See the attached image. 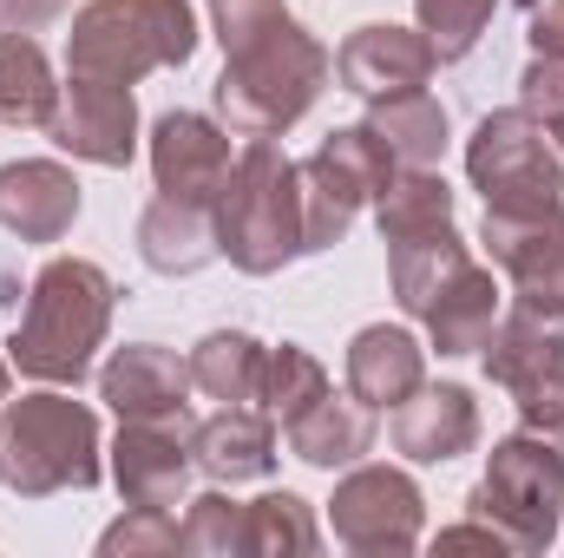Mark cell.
<instances>
[{"instance_id": "1", "label": "cell", "mask_w": 564, "mask_h": 558, "mask_svg": "<svg viewBox=\"0 0 564 558\" xmlns=\"http://www.w3.org/2000/svg\"><path fill=\"white\" fill-rule=\"evenodd\" d=\"M112 302H119V282L99 264L53 257L26 289V315L7 342V362L40 388H79L93 375V355L106 348Z\"/></svg>"}, {"instance_id": "2", "label": "cell", "mask_w": 564, "mask_h": 558, "mask_svg": "<svg viewBox=\"0 0 564 558\" xmlns=\"http://www.w3.org/2000/svg\"><path fill=\"white\" fill-rule=\"evenodd\" d=\"M328 73H335L328 46L302 20H276L250 46L224 53V73H217L210 99H217V119L230 132H243V139H282L295 119H308V106L322 99Z\"/></svg>"}, {"instance_id": "3", "label": "cell", "mask_w": 564, "mask_h": 558, "mask_svg": "<svg viewBox=\"0 0 564 558\" xmlns=\"http://www.w3.org/2000/svg\"><path fill=\"white\" fill-rule=\"evenodd\" d=\"M106 440L99 415L59 388L20 395L0 415V486L20 500H53V493H93L106 480Z\"/></svg>"}, {"instance_id": "4", "label": "cell", "mask_w": 564, "mask_h": 558, "mask_svg": "<svg viewBox=\"0 0 564 558\" xmlns=\"http://www.w3.org/2000/svg\"><path fill=\"white\" fill-rule=\"evenodd\" d=\"M217 257L243 277H276L302 250V171L276 139H250L217 197Z\"/></svg>"}, {"instance_id": "5", "label": "cell", "mask_w": 564, "mask_h": 558, "mask_svg": "<svg viewBox=\"0 0 564 558\" xmlns=\"http://www.w3.org/2000/svg\"><path fill=\"white\" fill-rule=\"evenodd\" d=\"M473 519H486L512 552H552L564 526V420L519 427L492 440L479 486L466 493Z\"/></svg>"}, {"instance_id": "6", "label": "cell", "mask_w": 564, "mask_h": 558, "mask_svg": "<svg viewBox=\"0 0 564 558\" xmlns=\"http://www.w3.org/2000/svg\"><path fill=\"white\" fill-rule=\"evenodd\" d=\"M197 53L191 0H86L66 33V73L139 86L158 66H184Z\"/></svg>"}, {"instance_id": "7", "label": "cell", "mask_w": 564, "mask_h": 558, "mask_svg": "<svg viewBox=\"0 0 564 558\" xmlns=\"http://www.w3.org/2000/svg\"><path fill=\"white\" fill-rule=\"evenodd\" d=\"M466 178L492 217H545L564 211V158L552 132L519 112H486L466 139Z\"/></svg>"}, {"instance_id": "8", "label": "cell", "mask_w": 564, "mask_h": 558, "mask_svg": "<svg viewBox=\"0 0 564 558\" xmlns=\"http://www.w3.org/2000/svg\"><path fill=\"white\" fill-rule=\"evenodd\" d=\"M295 171H302V250L315 257L355 230L361 204H375L401 164L368 126H335Z\"/></svg>"}, {"instance_id": "9", "label": "cell", "mask_w": 564, "mask_h": 558, "mask_svg": "<svg viewBox=\"0 0 564 558\" xmlns=\"http://www.w3.org/2000/svg\"><path fill=\"white\" fill-rule=\"evenodd\" d=\"M328 526L348 552L361 558H401L421 546L426 526V493L414 486V473L401 466H348L335 500H328Z\"/></svg>"}, {"instance_id": "10", "label": "cell", "mask_w": 564, "mask_h": 558, "mask_svg": "<svg viewBox=\"0 0 564 558\" xmlns=\"http://www.w3.org/2000/svg\"><path fill=\"white\" fill-rule=\"evenodd\" d=\"M486 355V382L512 395V408L525 427H558L564 420V329L519 309V315H499L492 342L479 348Z\"/></svg>"}, {"instance_id": "11", "label": "cell", "mask_w": 564, "mask_h": 558, "mask_svg": "<svg viewBox=\"0 0 564 558\" xmlns=\"http://www.w3.org/2000/svg\"><path fill=\"white\" fill-rule=\"evenodd\" d=\"M46 139L59 144L66 158H79V164L126 171V164L139 158V99H132V86L66 73L59 106H53V119H46Z\"/></svg>"}, {"instance_id": "12", "label": "cell", "mask_w": 564, "mask_h": 558, "mask_svg": "<svg viewBox=\"0 0 564 558\" xmlns=\"http://www.w3.org/2000/svg\"><path fill=\"white\" fill-rule=\"evenodd\" d=\"M479 237H486L492 264L512 277L519 309L564 322V211H545V217H492L486 211Z\"/></svg>"}, {"instance_id": "13", "label": "cell", "mask_w": 564, "mask_h": 558, "mask_svg": "<svg viewBox=\"0 0 564 558\" xmlns=\"http://www.w3.org/2000/svg\"><path fill=\"white\" fill-rule=\"evenodd\" d=\"M230 132L204 112H164L151 126V178L164 197H184V204H210L224 197L230 184Z\"/></svg>"}, {"instance_id": "14", "label": "cell", "mask_w": 564, "mask_h": 558, "mask_svg": "<svg viewBox=\"0 0 564 558\" xmlns=\"http://www.w3.org/2000/svg\"><path fill=\"white\" fill-rule=\"evenodd\" d=\"M191 415L184 420H119L112 440V486L126 506H177L191 486Z\"/></svg>"}, {"instance_id": "15", "label": "cell", "mask_w": 564, "mask_h": 558, "mask_svg": "<svg viewBox=\"0 0 564 558\" xmlns=\"http://www.w3.org/2000/svg\"><path fill=\"white\" fill-rule=\"evenodd\" d=\"M440 53L421 26H394V20H375V26H355L335 53V79L355 93V99H388V93H421L433 79Z\"/></svg>"}, {"instance_id": "16", "label": "cell", "mask_w": 564, "mask_h": 558, "mask_svg": "<svg viewBox=\"0 0 564 558\" xmlns=\"http://www.w3.org/2000/svg\"><path fill=\"white\" fill-rule=\"evenodd\" d=\"M99 401L119 420H184L191 415V362L158 342H126L99 368Z\"/></svg>"}, {"instance_id": "17", "label": "cell", "mask_w": 564, "mask_h": 558, "mask_svg": "<svg viewBox=\"0 0 564 558\" xmlns=\"http://www.w3.org/2000/svg\"><path fill=\"white\" fill-rule=\"evenodd\" d=\"M79 224V178L53 158H13L0 164V230L20 244H59Z\"/></svg>"}, {"instance_id": "18", "label": "cell", "mask_w": 564, "mask_h": 558, "mask_svg": "<svg viewBox=\"0 0 564 558\" xmlns=\"http://www.w3.org/2000/svg\"><path fill=\"white\" fill-rule=\"evenodd\" d=\"M473 447H479V401L459 382H433V388L421 382L394 408V453L414 466H446Z\"/></svg>"}, {"instance_id": "19", "label": "cell", "mask_w": 564, "mask_h": 558, "mask_svg": "<svg viewBox=\"0 0 564 558\" xmlns=\"http://www.w3.org/2000/svg\"><path fill=\"white\" fill-rule=\"evenodd\" d=\"M191 460L217 486L270 480L276 473V427H270V415H257V408H224V415L191 427Z\"/></svg>"}, {"instance_id": "20", "label": "cell", "mask_w": 564, "mask_h": 558, "mask_svg": "<svg viewBox=\"0 0 564 558\" xmlns=\"http://www.w3.org/2000/svg\"><path fill=\"white\" fill-rule=\"evenodd\" d=\"M421 382H426V348L408 335V329H394V322H368V329L348 342V395L368 401L375 415L401 408Z\"/></svg>"}, {"instance_id": "21", "label": "cell", "mask_w": 564, "mask_h": 558, "mask_svg": "<svg viewBox=\"0 0 564 558\" xmlns=\"http://www.w3.org/2000/svg\"><path fill=\"white\" fill-rule=\"evenodd\" d=\"M139 257L158 277H197L217 257V211L158 191L139 217Z\"/></svg>"}, {"instance_id": "22", "label": "cell", "mask_w": 564, "mask_h": 558, "mask_svg": "<svg viewBox=\"0 0 564 558\" xmlns=\"http://www.w3.org/2000/svg\"><path fill=\"white\" fill-rule=\"evenodd\" d=\"M282 433H289V453L302 466L335 473V466H355L361 453H375V408L355 401V395H322L315 408H302Z\"/></svg>"}, {"instance_id": "23", "label": "cell", "mask_w": 564, "mask_h": 558, "mask_svg": "<svg viewBox=\"0 0 564 558\" xmlns=\"http://www.w3.org/2000/svg\"><path fill=\"white\" fill-rule=\"evenodd\" d=\"M499 277L492 270H479V264H466L459 277L446 282L440 296H433V309H426V335H433V348L440 355H479L486 342H492V329H499Z\"/></svg>"}, {"instance_id": "24", "label": "cell", "mask_w": 564, "mask_h": 558, "mask_svg": "<svg viewBox=\"0 0 564 558\" xmlns=\"http://www.w3.org/2000/svg\"><path fill=\"white\" fill-rule=\"evenodd\" d=\"M375 139L394 151V164L401 171H433L440 158H446V139H453V126H446V106L433 99V93H388V99H368V119H361Z\"/></svg>"}, {"instance_id": "25", "label": "cell", "mask_w": 564, "mask_h": 558, "mask_svg": "<svg viewBox=\"0 0 564 558\" xmlns=\"http://www.w3.org/2000/svg\"><path fill=\"white\" fill-rule=\"evenodd\" d=\"M466 264H473V250H466V237H459L453 224L388 244V282H394V302H401L408 315H426V309H433V296L459 277Z\"/></svg>"}, {"instance_id": "26", "label": "cell", "mask_w": 564, "mask_h": 558, "mask_svg": "<svg viewBox=\"0 0 564 558\" xmlns=\"http://www.w3.org/2000/svg\"><path fill=\"white\" fill-rule=\"evenodd\" d=\"M263 342L243 335V329H210L197 348H191V388L224 401V408H250L257 388H263Z\"/></svg>"}, {"instance_id": "27", "label": "cell", "mask_w": 564, "mask_h": 558, "mask_svg": "<svg viewBox=\"0 0 564 558\" xmlns=\"http://www.w3.org/2000/svg\"><path fill=\"white\" fill-rule=\"evenodd\" d=\"M59 86H53V60L33 33L0 26V126H40L53 119Z\"/></svg>"}, {"instance_id": "28", "label": "cell", "mask_w": 564, "mask_h": 558, "mask_svg": "<svg viewBox=\"0 0 564 558\" xmlns=\"http://www.w3.org/2000/svg\"><path fill=\"white\" fill-rule=\"evenodd\" d=\"M243 552L250 558H308L322 552L315 506L302 493H263L243 506Z\"/></svg>"}, {"instance_id": "29", "label": "cell", "mask_w": 564, "mask_h": 558, "mask_svg": "<svg viewBox=\"0 0 564 558\" xmlns=\"http://www.w3.org/2000/svg\"><path fill=\"white\" fill-rule=\"evenodd\" d=\"M375 224H381V244H401V237L453 224V184L440 171H394L388 191L375 197Z\"/></svg>"}, {"instance_id": "30", "label": "cell", "mask_w": 564, "mask_h": 558, "mask_svg": "<svg viewBox=\"0 0 564 558\" xmlns=\"http://www.w3.org/2000/svg\"><path fill=\"white\" fill-rule=\"evenodd\" d=\"M328 395V368L308 355V348H295V342H282L263 355V388H257V401H263V415L270 420H289L302 415V408H315Z\"/></svg>"}, {"instance_id": "31", "label": "cell", "mask_w": 564, "mask_h": 558, "mask_svg": "<svg viewBox=\"0 0 564 558\" xmlns=\"http://www.w3.org/2000/svg\"><path fill=\"white\" fill-rule=\"evenodd\" d=\"M177 546L197 558H237L243 552V506L230 493H197L177 526Z\"/></svg>"}, {"instance_id": "32", "label": "cell", "mask_w": 564, "mask_h": 558, "mask_svg": "<svg viewBox=\"0 0 564 558\" xmlns=\"http://www.w3.org/2000/svg\"><path fill=\"white\" fill-rule=\"evenodd\" d=\"M492 7H499V0H414L421 33L433 40L440 60H466V53L479 46L486 20H492Z\"/></svg>"}, {"instance_id": "33", "label": "cell", "mask_w": 564, "mask_h": 558, "mask_svg": "<svg viewBox=\"0 0 564 558\" xmlns=\"http://www.w3.org/2000/svg\"><path fill=\"white\" fill-rule=\"evenodd\" d=\"M99 552L106 558H144V552H184L177 546V519L164 513V506H132L119 526H106V539H99Z\"/></svg>"}, {"instance_id": "34", "label": "cell", "mask_w": 564, "mask_h": 558, "mask_svg": "<svg viewBox=\"0 0 564 558\" xmlns=\"http://www.w3.org/2000/svg\"><path fill=\"white\" fill-rule=\"evenodd\" d=\"M276 20H289V7H282V0H210V26H217L224 53L250 46V40H257V33H270Z\"/></svg>"}, {"instance_id": "35", "label": "cell", "mask_w": 564, "mask_h": 558, "mask_svg": "<svg viewBox=\"0 0 564 558\" xmlns=\"http://www.w3.org/2000/svg\"><path fill=\"white\" fill-rule=\"evenodd\" d=\"M519 106L539 126H558L564 119V53H532V66L519 73Z\"/></svg>"}, {"instance_id": "36", "label": "cell", "mask_w": 564, "mask_h": 558, "mask_svg": "<svg viewBox=\"0 0 564 558\" xmlns=\"http://www.w3.org/2000/svg\"><path fill=\"white\" fill-rule=\"evenodd\" d=\"M433 546H440V552H512V546H506L486 519H459V526H446Z\"/></svg>"}, {"instance_id": "37", "label": "cell", "mask_w": 564, "mask_h": 558, "mask_svg": "<svg viewBox=\"0 0 564 558\" xmlns=\"http://www.w3.org/2000/svg\"><path fill=\"white\" fill-rule=\"evenodd\" d=\"M532 53H564V0H532Z\"/></svg>"}, {"instance_id": "38", "label": "cell", "mask_w": 564, "mask_h": 558, "mask_svg": "<svg viewBox=\"0 0 564 558\" xmlns=\"http://www.w3.org/2000/svg\"><path fill=\"white\" fill-rule=\"evenodd\" d=\"M59 7H66V0H0V26H13V33H33V26H46Z\"/></svg>"}, {"instance_id": "39", "label": "cell", "mask_w": 564, "mask_h": 558, "mask_svg": "<svg viewBox=\"0 0 564 558\" xmlns=\"http://www.w3.org/2000/svg\"><path fill=\"white\" fill-rule=\"evenodd\" d=\"M545 132H552V144H558V158H564V119L558 126H545Z\"/></svg>"}, {"instance_id": "40", "label": "cell", "mask_w": 564, "mask_h": 558, "mask_svg": "<svg viewBox=\"0 0 564 558\" xmlns=\"http://www.w3.org/2000/svg\"><path fill=\"white\" fill-rule=\"evenodd\" d=\"M0 401H7V355H0Z\"/></svg>"}]
</instances>
